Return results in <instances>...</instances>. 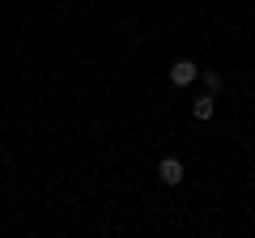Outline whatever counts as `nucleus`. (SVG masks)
Wrapping results in <instances>:
<instances>
[{"label":"nucleus","mask_w":255,"mask_h":238,"mask_svg":"<svg viewBox=\"0 0 255 238\" xmlns=\"http://www.w3.org/2000/svg\"><path fill=\"white\" fill-rule=\"evenodd\" d=\"M157 174H162V183H166V187L183 183V162H179V157H162V162H157Z\"/></svg>","instance_id":"nucleus-1"},{"label":"nucleus","mask_w":255,"mask_h":238,"mask_svg":"<svg viewBox=\"0 0 255 238\" xmlns=\"http://www.w3.org/2000/svg\"><path fill=\"white\" fill-rule=\"evenodd\" d=\"M213 111H217V102H213V94H204V98H196L191 115H196V119H213Z\"/></svg>","instance_id":"nucleus-3"},{"label":"nucleus","mask_w":255,"mask_h":238,"mask_svg":"<svg viewBox=\"0 0 255 238\" xmlns=\"http://www.w3.org/2000/svg\"><path fill=\"white\" fill-rule=\"evenodd\" d=\"M196 77H200V68L191 64V60H179V64L170 68V81L179 85V90H183V85H191V81H196Z\"/></svg>","instance_id":"nucleus-2"},{"label":"nucleus","mask_w":255,"mask_h":238,"mask_svg":"<svg viewBox=\"0 0 255 238\" xmlns=\"http://www.w3.org/2000/svg\"><path fill=\"white\" fill-rule=\"evenodd\" d=\"M200 77H204V85H209V90H221V77H217V73H200Z\"/></svg>","instance_id":"nucleus-4"}]
</instances>
